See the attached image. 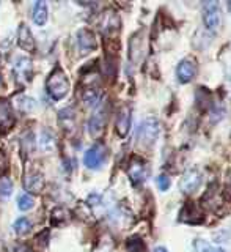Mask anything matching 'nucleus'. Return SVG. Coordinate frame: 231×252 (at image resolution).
I'll list each match as a JSON object with an SVG mask.
<instances>
[{
    "label": "nucleus",
    "instance_id": "obj_7",
    "mask_svg": "<svg viewBox=\"0 0 231 252\" xmlns=\"http://www.w3.org/2000/svg\"><path fill=\"white\" fill-rule=\"evenodd\" d=\"M131 120H132V112L129 106L119 107L115 120V129L119 137H126L127 132L131 129Z\"/></svg>",
    "mask_w": 231,
    "mask_h": 252
},
{
    "label": "nucleus",
    "instance_id": "obj_5",
    "mask_svg": "<svg viewBox=\"0 0 231 252\" xmlns=\"http://www.w3.org/2000/svg\"><path fill=\"white\" fill-rule=\"evenodd\" d=\"M127 175L132 180V183H142L148 175V164L145 159H142L139 156H132L129 165H127Z\"/></svg>",
    "mask_w": 231,
    "mask_h": 252
},
{
    "label": "nucleus",
    "instance_id": "obj_1",
    "mask_svg": "<svg viewBox=\"0 0 231 252\" xmlns=\"http://www.w3.org/2000/svg\"><path fill=\"white\" fill-rule=\"evenodd\" d=\"M47 92L54 99H63L69 92V81L61 68H55L47 79Z\"/></svg>",
    "mask_w": 231,
    "mask_h": 252
},
{
    "label": "nucleus",
    "instance_id": "obj_32",
    "mask_svg": "<svg viewBox=\"0 0 231 252\" xmlns=\"http://www.w3.org/2000/svg\"><path fill=\"white\" fill-rule=\"evenodd\" d=\"M208 252H227L225 249H222V248H217V249H211V251H208Z\"/></svg>",
    "mask_w": 231,
    "mask_h": 252
},
{
    "label": "nucleus",
    "instance_id": "obj_25",
    "mask_svg": "<svg viewBox=\"0 0 231 252\" xmlns=\"http://www.w3.org/2000/svg\"><path fill=\"white\" fill-rule=\"evenodd\" d=\"M33 205H35L33 197L29 195V194H24V195H21L19 199H18V207H19V210H22V211L31 210V208H33Z\"/></svg>",
    "mask_w": 231,
    "mask_h": 252
},
{
    "label": "nucleus",
    "instance_id": "obj_14",
    "mask_svg": "<svg viewBox=\"0 0 231 252\" xmlns=\"http://www.w3.org/2000/svg\"><path fill=\"white\" fill-rule=\"evenodd\" d=\"M14 74L18 79L24 82L31 81V74H33V68H31V60L30 59H18L14 63Z\"/></svg>",
    "mask_w": 231,
    "mask_h": 252
},
{
    "label": "nucleus",
    "instance_id": "obj_9",
    "mask_svg": "<svg viewBox=\"0 0 231 252\" xmlns=\"http://www.w3.org/2000/svg\"><path fill=\"white\" fill-rule=\"evenodd\" d=\"M119 26H121V21H119L118 14L114 10H107L104 14L101 16L99 27H101V32L104 35L115 33V32L119 30Z\"/></svg>",
    "mask_w": 231,
    "mask_h": 252
},
{
    "label": "nucleus",
    "instance_id": "obj_10",
    "mask_svg": "<svg viewBox=\"0 0 231 252\" xmlns=\"http://www.w3.org/2000/svg\"><path fill=\"white\" fill-rule=\"evenodd\" d=\"M200 185H202L200 172L192 169V170H187L184 173V177H182L181 183H179V188H181V191L184 194H192V192L197 191L198 188H200Z\"/></svg>",
    "mask_w": 231,
    "mask_h": 252
},
{
    "label": "nucleus",
    "instance_id": "obj_28",
    "mask_svg": "<svg viewBox=\"0 0 231 252\" xmlns=\"http://www.w3.org/2000/svg\"><path fill=\"white\" fill-rule=\"evenodd\" d=\"M156 183H157V188L161 189V191H167V189L170 188V178L169 175H165V173H162V175H159L157 180H156Z\"/></svg>",
    "mask_w": 231,
    "mask_h": 252
},
{
    "label": "nucleus",
    "instance_id": "obj_33",
    "mask_svg": "<svg viewBox=\"0 0 231 252\" xmlns=\"http://www.w3.org/2000/svg\"><path fill=\"white\" fill-rule=\"evenodd\" d=\"M228 3V8H230V10H231V2H227Z\"/></svg>",
    "mask_w": 231,
    "mask_h": 252
},
{
    "label": "nucleus",
    "instance_id": "obj_17",
    "mask_svg": "<svg viewBox=\"0 0 231 252\" xmlns=\"http://www.w3.org/2000/svg\"><path fill=\"white\" fill-rule=\"evenodd\" d=\"M143 33L139 32L131 38V44H129V54H131V60L134 63H139L143 57V52H145V47H143Z\"/></svg>",
    "mask_w": 231,
    "mask_h": 252
},
{
    "label": "nucleus",
    "instance_id": "obj_11",
    "mask_svg": "<svg viewBox=\"0 0 231 252\" xmlns=\"http://www.w3.org/2000/svg\"><path fill=\"white\" fill-rule=\"evenodd\" d=\"M197 73V63L192 59H184L178 63L176 66V77L181 84H187L195 77Z\"/></svg>",
    "mask_w": 231,
    "mask_h": 252
},
{
    "label": "nucleus",
    "instance_id": "obj_12",
    "mask_svg": "<svg viewBox=\"0 0 231 252\" xmlns=\"http://www.w3.org/2000/svg\"><path fill=\"white\" fill-rule=\"evenodd\" d=\"M179 220L187 222V224H200V222H203V213L200 211V208H198L195 203L189 202L182 207V210L179 213Z\"/></svg>",
    "mask_w": 231,
    "mask_h": 252
},
{
    "label": "nucleus",
    "instance_id": "obj_2",
    "mask_svg": "<svg viewBox=\"0 0 231 252\" xmlns=\"http://www.w3.org/2000/svg\"><path fill=\"white\" fill-rule=\"evenodd\" d=\"M161 132V125L159 120L154 117H149L146 120H143L139 126L137 131V140L142 147H151L154 145V142Z\"/></svg>",
    "mask_w": 231,
    "mask_h": 252
},
{
    "label": "nucleus",
    "instance_id": "obj_30",
    "mask_svg": "<svg viewBox=\"0 0 231 252\" xmlns=\"http://www.w3.org/2000/svg\"><path fill=\"white\" fill-rule=\"evenodd\" d=\"M22 142H27V137H26V136H24ZM31 142H33V136H31V134L29 132V145H33ZM24 148H26V144H22V150H24Z\"/></svg>",
    "mask_w": 231,
    "mask_h": 252
},
{
    "label": "nucleus",
    "instance_id": "obj_8",
    "mask_svg": "<svg viewBox=\"0 0 231 252\" xmlns=\"http://www.w3.org/2000/svg\"><path fill=\"white\" fill-rule=\"evenodd\" d=\"M106 122H107L106 109L99 107L96 112L93 114V117L90 118V122H88V132L94 139L102 136V132H104V128H106Z\"/></svg>",
    "mask_w": 231,
    "mask_h": 252
},
{
    "label": "nucleus",
    "instance_id": "obj_27",
    "mask_svg": "<svg viewBox=\"0 0 231 252\" xmlns=\"http://www.w3.org/2000/svg\"><path fill=\"white\" fill-rule=\"evenodd\" d=\"M54 136L52 134H49L47 131H44L43 132V136H41V139H39V145H41V148H44V150H52L54 148Z\"/></svg>",
    "mask_w": 231,
    "mask_h": 252
},
{
    "label": "nucleus",
    "instance_id": "obj_22",
    "mask_svg": "<svg viewBox=\"0 0 231 252\" xmlns=\"http://www.w3.org/2000/svg\"><path fill=\"white\" fill-rule=\"evenodd\" d=\"M126 249L127 252H146V244L143 243V240L140 236H131L126 241Z\"/></svg>",
    "mask_w": 231,
    "mask_h": 252
},
{
    "label": "nucleus",
    "instance_id": "obj_26",
    "mask_svg": "<svg viewBox=\"0 0 231 252\" xmlns=\"http://www.w3.org/2000/svg\"><path fill=\"white\" fill-rule=\"evenodd\" d=\"M11 192H13L11 180H8L6 177H2V178H0V195H2V197H10Z\"/></svg>",
    "mask_w": 231,
    "mask_h": 252
},
{
    "label": "nucleus",
    "instance_id": "obj_24",
    "mask_svg": "<svg viewBox=\"0 0 231 252\" xmlns=\"http://www.w3.org/2000/svg\"><path fill=\"white\" fill-rule=\"evenodd\" d=\"M82 99H84V102L87 106H94L99 101V93L94 89H87L82 93Z\"/></svg>",
    "mask_w": 231,
    "mask_h": 252
},
{
    "label": "nucleus",
    "instance_id": "obj_15",
    "mask_svg": "<svg viewBox=\"0 0 231 252\" xmlns=\"http://www.w3.org/2000/svg\"><path fill=\"white\" fill-rule=\"evenodd\" d=\"M18 43L21 46V49L27 52H35V38L31 35L30 29L26 24H21L18 30Z\"/></svg>",
    "mask_w": 231,
    "mask_h": 252
},
{
    "label": "nucleus",
    "instance_id": "obj_16",
    "mask_svg": "<svg viewBox=\"0 0 231 252\" xmlns=\"http://www.w3.org/2000/svg\"><path fill=\"white\" fill-rule=\"evenodd\" d=\"M24 188H26L29 192L38 194L44 188V177H43V173H39V172H30V173H27L26 178H24Z\"/></svg>",
    "mask_w": 231,
    "mask_h": 252
},
{
    "label": "nucleus",
    "instance_id": "obj_13",
    "mask_svg": "<svg viewBox=\"0 0 231 252\" xmlns=\"http://www.w3.org/2000/svg\"><path fill=\"white\" fill-rule=\"evenodd\" d=\"M14 125V115L10 101L6 98H0V129L8 131Z\"/></svg>",
    "mask_w": 231,
    "mask_h": 252
},
{
    "label": "nucleus",
    "instance_id": "obj_31",
    "mask_svg": "<svg viewBox=\"0 0 231 252\" xmlns=\"http://www.w3.org/2000/svg\"><path fill=\"white\" fill-rule=\"evenodd\" d=\"M154 252H169V251H167L164 246H159V248H156V249H154Z\"/></svg>",
    "mask_w": 231,
    "mask_h": 252
},
{
    "label": "nucleus",
    "instance_id": "obj_29",
    "mask_svg": "<svg viewBox=\"0 0 231 252\" xmlns=\"http://www.w3.org/2000/svg\"><path fill=\"white\" fill-rule=\"evenodd\" d=\"M6 156H5V153L0 150V173H3L5 170H6Z\"/></svg>",
    "mask_w": 231,
    "mask_h": 252
},
{
    "label": "nucleus",
    "instance_id": "obj_4",
    "mask_svg": "<svg viewBox=\"0 0 231 252\" xmlns=\"http://www.w3.org/2000/svg\"><path fill=\"white\" fill-rule=\"evenodd\" d=\"M203 22L208 30L217 32L220 26L219 2H203Z\"/></svg>",
    "mask_w": 231,
    "mask_h": 252
},
{
    "label": "nucleus",
    "instance_id": "obj_18",
    "mask_svg": "<svg viewBox=\"0 0 231 252\" xmlns=\"http://www.w3.org/2000/svg\"><path fill=\"white\" fill-rule=\"evenodd\" d=\"M77 41H79V46H81V49H82L84 52L96 49V46H98L96 38H94L93 32L87 30V29L79 30V33H77Z\"/></svg>",
    "mask_w": 231,
    "mask_h": 252
},
{
    "label": "nucleus",
    "instance_id": "obj_3",
    "mask_svg": "<svg viewBox=\"0 0 231 252\" xmlns=\"http://www.w3.org/2000/svg\"><path fill=\"white\" fill-rule=\"evenodd\" d=\"M202 205L204 208H208L214 213H222V208L227 205V199H225V194L224 191L217 186V185H212L208 191L204 192V195L202 197Z\"/></svg>",
    "mask_w": 231,
    "mask_h": 252
},
{
    "label": "nucleus",
    "instance_id": "obj_20",
    "mask_svg": "<svg viewBox=\"0 0 231 252\" xmlns=\"http://www.w3.org/2000/svg\"><path fill=\"white\" fill-rule=\"evenodd\" d=\"M14 104L21 112H31L36 107V101L30 96H26V94H19V96H16Z\"/></svg>",
    "mask_w": 231,
    "mask_h": 252
},
{
    "label": "nucleus",
    "instance_id": "obj_23",
    "mask_svg": "<svg viewBox=\"0 0 231 252\" xmlns=\"http://www.w3.org/2000/svg\"><path fill=\"white\" fill-rule=\"evenodd\" d=\"M14 228H16V233L18 235H27L31 230V222L27 218H19L18 220L14 222Z\"/></svg>",
    "mask_w": 231,
    "mask_h": 252
},
{
    "label": "nucleus",
    "instance_id": "obj_19",
    "mask_svg": "<svg viewBox=\"0 0 231 252\" xmlns=\"http://www.w3.org/2000/svg\"><path fill=\"white\" fill-rule=\"evenodd\" d=\"M58 122L63 131H73L76 126V112L73 107H66L60 110L58 114Z\"/></svg>",
    "mask_w": 231,
    "mask_h": 252
},
{
    "label": "nucleus",
    "instance_id": "obj_21",
    "mask_svg": "<svg viewBox=\"0 0 231 252\" xmlns=\"http://www.w3.org/2000/svg\"><path fill=\"white\" fill-rule=\"evenodd\" d=\"M47 21V5L46 2H36L33 8V22L36 26H44Z\"/></svg>",
    "mask_w": 231,
    "mask_h": 252
},
{
    "label": "nucleus",
    "instance_id": "obj_6",
    "mask_svg": "<svg viewBox=\"0 0 231 252\" xmlns=\"http://www.w3.org/2000/svg\"><path fill=\"white\" fill-rule=\"evenodd\" d=\"M107 150L102 144H94L84 156V162L88 169H98L99 165L106 161Z\"/></svg>",
    "mask_w": 231,
    "mask_h": 252
}]
</instances>
